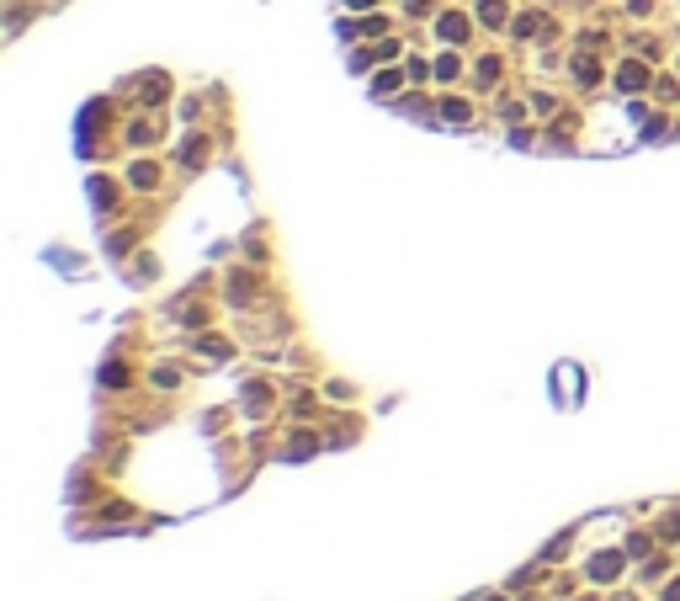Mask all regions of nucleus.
Returning <instances> with one entry per match:
<instances>
[{"instance_id":"1","label":"nucleus","mask_w":680,"mask_h":601,"mask_svg":"<svg viewBox=\"0 0 680 601\" xmlns=\"http://www.w3.org/2000/svg\"><path fill=\"white\" fill-rule=\"evenodd\" d=\"M622 575V553H596L590 559V580H617Z\"/></svg>"},{"instance_id":"2","label":"nucleus","mask_w":680,"mask_h":601,"mask_svg":"<svg viewBox=\"0 0 680 601\" xmlns=\"http://www.w3.org/2000/svg\"><path fill=\"white\" fill-rule=\"evenodd\" d=\"M643 80H648V70H643V64H627V70H622V91H638Z\"/></svg>"},{"instance_id":"3","label":"nucleus","mask_w":680,"mask_h":601,"mask_svg":"<svg viewBox=\"0 0 680 601\" xmlns=\"http://www.w3.org/2000/svg\"><path fill=\"white\" fill-rule=\"evenodd\" d=\"M314 447H319V442H314V436H309V431H303V436H293V457H309V453H314Z\"/></svg>"},{"instance_id":"4","label":"nucleus","mask_w":680,"mask_h":601,"mask_svg":"<svg viewBox=\"0 0 680 601\" xmlns=\"http://www.w3.org/2000/svg\"><path fill=\"white\" fill-rule=\"evenodd\" d=\"M122 384H128V373H122L117 362H112V367H107V388H122Z\"/></svg>"},{"instance_id":"5","label":"nucleus","mask_w":680,"mask_h":601,"mask_svg":"<svg viewBox=\"0 0 680 601\" xmlns=\"http://www.w3.org/2000/svg\"><path fill=\"white\" fill-rule=\"evenodd\" d=\"M665 601H680V580H669V590H665Z\"/></svg>"},{"instance_id":"6","label":"nucleus","mask_w":680,"mask_h":601,"mask_svg":"<svg viewBox=\"0 0 680 601\" xmlns=\"http://www.w3.org/2000/svg\"><path fill=\"white\" fill-rule=\"evenodd\" d=\"M489 601H505V596H489Z\"/></svg>"},{"instance_id":"7","label":"nucleus","mask_w":680,"mask_h":601,"mask_svg":"<svg viewBox=\"0 0 680 601\" xmlns=\"http://www.w3.org/2000/svg\"><path fill=\"white\" fill-rule=\"evenodd\" d=\"M585 601H590V596H585Z\"/></svg>"}]
</instances>
